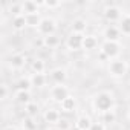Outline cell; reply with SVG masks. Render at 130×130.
Segmentation results:
<instances>
[{"mask_svg":"<svg viewBox=\"0 0 130 130\" xmlns=\"http://www.w3.org/2000/svg\"><path fill=\"white\" fill-rule=\"evenodd\" d=\"M103 15H104V19H106L109 23H119V20H121V17L124 15V12L121 11L119 6H116V5H109V6L104 8Z\"/></svg>","mask_w":130,"mask_h":130,"instance_id":"obj_6","label":"cell"},{"mask_svg":"<svg viewBox=\"0 0 130 130\" xmlns=\"http://www.w3.org/2000/svg\"><path fill=\"white\" fill-rule=\"evenodd\" d=\"M60 6H61V3L57 2V0H44V8H47V9H55Z\"/></svg>","mask_w":130,"mask_h":130,"instance_id":"obj_30","label":"cell"},{"mask_svg":"<svg viewBox=\"0 0 130 130\" xmlns=\"http://www.w3.org/2000/svg\"><path fill=\"white\" fill-rule=\"evenodd\" d=\"M46 130H60V128H58L57 125H49V127H47Z\"/></svg>","mask_w":130,"mask_h":130,"instance_id":"obj_35","label":"cell"},{"mask_svg":"<svg viewBox=\"0 0 130 130\" xmlns=\"http://www.w3.org/2000/svg\"><path fill=\"white\" fill-rule=\"evenodd\" d=\"M122 51V46L119 41H103L100 44V52L104 54L109 61L110 60H115V58H119V54Z\"/></svg>","mask_w":130,"mask_h":130,"instance_id":"obj_3","label":"cell"},{"mask_svg":"<svg viewBox=\"0 0 130 130\" xmlns=\"http://www.w3.org/2000/svg\"><path fill=\"white\" fill-rule=\"evenodd\" d=\"M8 95H9V87H8L6 83H2L0 84V100L5 101L8 98Z\"/></svg>","mask_w":130,"mask_h":130,"instance_id":"obj_29","label":"cell"},{"mask_svg":"<svg viewBox=\"0 0 130 130\" xmlns=\"http://www.w3.org/2000/svg\"><path fill=\"white\" fill-rule=\"evenodd\" d=\"M20 130H25V128H23V127H22V128H20Z\"/></svg>","mask_w":130,"mask_h":130,"instance_id":"obj_37","label":"cell"},{"mask_svg":"<svg viewBox=\"0 0 130 130\" xmlns=\"http://www.w3.org/2000/svg\"><path fill=\"white\" fill-rule=\"evenodd\" d=\"M93 125V121L89 115H80L75 121V128L77 130H90Z\"/></svg>","mask_w":130,"mask_h":130,"instance_id":"obj_13","label":"cell"},{"mask_svg":"<svg viewBox=\"0 0 130 130\" xmlns=\"http://www.w3.org/2000/svg\"><path fill=\"white\" fill-rule=\"evenodd\" d=\"M57 127H58L60 130H69V128H71V124H69V121H66V119H61Z\"/></svg>","mask_w":130,"mask_h":130,"instance_id":"obj_31","label":"cell"},{"mask_svg":"<svg viewBox=\"0 0 130 130\" xmlns=\"http://www.w3.org/2000/svg\"><path fill=\"white\" fill-rule=\"evenodd\" d=\"M23 3V15H29V14H38L40 12V6L34 0H26Z\"/></svg>","mask_w":130,"mask_h":130,"instance_id":"obj_18","label":"cell"},{"mask_svg":"<svg viewBox=\"0 0 130 130\" xmlns=\"http://www.w3.org/2000/svg\"><path fill=\"white\" fill-rule=\"evenodd\" d=\"M68 96H71V90H69V87L66 86V84H55V86H52L51 87V90H49V98H51V101H54V103H61V101H64Z\"/></svg>","mask_w":130,"mask_h":130,"instance_id":"obj_4","label":"cell"},{"mask_svg":"<svg viewBox=\"0 0 130 130\" xmlns=\"http://www.w3.org/2000/svg\"><path fill=\"white\" fill-rule=\"evenodd\" d=\"M71 29H72V32H75V34L84 35V32L87 31V22H86L84 19H81V17L74 19V22H72V25H71Z\"/></svg>","mask_w":130,"mask_h":130,"instance_id":"obj_14","label":"cell"},{"mask_svg":"<svg viewBox=\"0 0 130 130\" xmlns=\"http://www.w3.org/2000/svg\"><path fill=\"white\" fill-rule=\"evenodd\" d=\"M100 60H101V63H104V61H109V58H107L104 54H101V52H100Z\"/></svg>","mask_w":130,"mask_h":130,"instance_id":"obj_33","label":"cell"},{"mask_svg":"<svg viewBox=\"0 0 130 130\" xmlns=\"http://www.w3.org/2000/svg\"><path fill=\"white\" fill-rule=\"evenodd\" d=\"M49 77L54 81V84H64L66 80H68V72L64 71L63 68H55V69L51 71Z\"/></svg>","mask_w":130,"mask_h":130,"instance_id":"obj_11","label":"cell"},{"mask_svg":"<svg viewBox=\"0 0 130 130\" xmlns=\"http://www.w3.org/2000/svg\"><path fill=\"white\" fill-rule=\"evenodd\" d=\"M25 17H26V22H28L29 28H38V25L43 20V17L40 15V12L38 14H29V15H25Z\"/></svg>","mask_w":130,"mask_h":130,"instance_id":"obj_24","label":"cell"},{"mask_svg":"<svg viewBox=\"0 0 130 130\" xmlns=\"http://www.w3.org/2000/svg\"><path fill=\"white\" fill-rule=\"evenodd\" d=\"M31 71L32 74H44L46 72V63L41 58H35L31 63Z\"/></svg>","mask_w":130,"mask_h":130,"instance_id":"obj_21","label":"cell"},{"mask_svg":"<svg viewBox=\"0 0 130 130\" xmlns=\"http://www.w3.org/2000/svg\"><path fill=\"white\" fill-rule=\"evenodd\" d=\"M75 109H77V100H75L74 95L68 96L64 101L60 103V110H61L63 113H74Z\"/></svg>","mask_w":130,"mask_h":130,"instance_id":"obj_12","label":"cell"},{"mask_svg":"<svg viewBox=\"0 0 130 130\" xmlns=\"http://www.w3.org/2000/svg\"><path fill=\"white\" fill-rule=\"evenodd\" d=\"M83 38L84 35L81 34H75V32H71L66 38V47L72 52H77V51H81L83 49Z\"/></svg>","mask_w":130,"mask_h":130,"instance_id":"obj_8","label":"cell"},{"mask_svg":"<svg viewBox=\"0 0 130 130\" xmlns=\"http://www.w3.org/2000/svg\"><path fill=\"white\" fill-rule=\"evenodd\" d=\"M118 28L124 37H130V14H124L118 23Z\"/></svg>","mask_w":130,"mask_h":130,"instance_id":"obj_17","label":"cell"},{"mask_svg":"<svg viewBox=\"0 0 130 130\" xmlns=\"http://www.w3.org/2000/svg\"><path fill=\"white\" fill-rule=\"evenodd\" d=\"M9 12H11V15H12V17L23 15V3H22V2L9 3Z\"/></svg>","mask_w":130,"mask_h":130,"instance_id":"obj_25","label":"cell"},{"mask_svg":"<svg viewBox=\"0 0 130 130\" xmlns=\"http://www.w3.org/2000/svg\"><path fill=\"white\" fill-rule=\"evenodd\" d=\"M115 121H116V112H115V110L101 113V122H103V124L109 125V124H113Z\"/></svg>","mask_w":130,"mask_h":130,"instance_id":"obj_26","label":"cell"},{"mask_svg":"<svg viewBox=\"0 0 130 130\" xmlns=\"http://www.w3.org/2000/svg\"><path fill=\"white\" fill-rule=\"evenodd\" d=\"M3 130H19V128H17L15 125H12V124H11V125H6V127H3Z\"/></svg>","mask_w":130,"mask_h":130,"instance_id":"obj_34","label":"cell"},{"mask_svg":"<svg viewBox=\"0 0 130 130\" xmlns=\"http://www.w3.org/2000/svg\"><path fill=\"white\" fill-rule=\"evenodd\" d=\"M31 81H32V86H34V87L41 89V87L46 86L47 77H46V74H32V75H31Z\"/></svg>","mask_w":130,"mask_h":130,"instance_id":"obj_20","label":"cell"},{"mask_svg":"<svg viewBox=\"0 0 130 130\" xmlns=\"http://www.w3.org/2000/svg\"><path fill=\"white\" fill-rule=\"evenodd\" d=\"M98 47V38L93 34H87L83 38V49L84 51H93Z\"/></svg>","mask_w":130,"mask_h":130,"instance_id":"obj_16","label":"cell"},{"mask_svg":"<svg viewBox=\"0 0 130 130\" xmlns=\"http://www.w3.org/2000/svg\"><path fill=\"white\" fill-rule=\"evenodd\" d=\"M43 119H44V122H47L49 125H58L60 121H61V113H60V110L51 107V109L44 110V113H43Z\"/></svg>","mask_w":130,"mask_h":130,"instance_id":"obj_10","label":"cell"},{"mask_svg":"<svg viewBox=\"0 0 130 130\" xmlns=\"http://www.w3.org/2000/svg\"><path fill=\"white\" fill-rule=\"evenodd\" d=\"M115 96L113 93L107 92V90H103V92H98L95 96H93V109L100 113H106V112H110V110H115Z\"/></svg>","mask_w":130,"mask_h":130,"instance_id":"obj_1","label":"cell"},{"mask_svg":"<svg viewBox=\"0 0 130 130\" xmlns=\"http://www.w3.org/2000/svg\"><path fill=\"white\" fill-rule=\"evenodd\" d=\"M60 44V37L57 34L54 35H49V37H43V46L44 47H49V49H54Z\"/></svg>","mask_w":130,"mask_h":130,"instance_id":"obj_23","label":"cell"},{"mask_svg":"<svg viewBox=\"0 0 130 130\" xmlns=\"http://www.w3.org/2000/svg\"><path fill=\"white\" fill-rule=\"evenodd\" d=\"M15 87H17V90H28V92H31V89L34 87L32 81H31V77H22V78H19V81L15 83Z\"/></svg>","mask_w":130,"mask_h":130,"instance_id":"obj_22","label":"cell"},{"mask_svg":"<svg viewBox=\"0 0 130 130\" xmlns=\"http://www.w3.org/2000/svg\"><path fill=\"white\" fill-rule=\"evenodd\" d=\"M11 26H12V29H14L15 32H20V31H23L25 28H28L26 17H25V15H17V17H12Z\"/></svg>","mask_w":130,"mask_h":130,"instance_id":"obj_19","label":"cell"},{"mask_svg":"<svg viewBox=\"0 0 130 130\" xmlns=\"http://www.w3.org/2000/svg\"><path fill=\"white\" fill-rule=\"evenodd\" d=\"M90 130H107V125L103 124V122H93V125H92Z\"/></svg>","mask_w":130,"mask_h":130,"instance_id":"obj_32","label":"cell"},{"mask_svg":"<svg viewBox=\"0 0 130 130\" xmlns=\"http://www.w3.org/2000/svg\"><path fill=\"white\" fill-rule=\"evenodd\" d=\"M14 100H15V103H19V104H22V106H26V104L32 103L31 92H28V90H15Z\"/></svg>","mask_w":130,"mask_h":130,"instance_id":"obj_15","label":"cell"},{"mask_svg":"<svg viewBox=\"0 0 130 130\" xmlns=\"http://www.w3.org/2000/svg\"><path fill=\"white\" fill-rule=\"evenodd\" d=\"M38 104L37 103H29V104H26L25 106V113H26V116H31V118H35L37 116V113H38Z\"/></svg>","mask_w":130,"mask_h":130,"instance_id":"obj_27","label":"cell"},{"mask_svg":"<svg viewBox=\"0 0 130 130\" xmlns=\"http://www.w3.org/2000/svg\"><path fill=\"white\" fill-rule=\"evenodd\" d=\"M107 71H109L110 77H113V78H124L128 72V64L122 58H115V60L109 61Z\"/></svg>","mask_w":130,"mask_h":130,"instance_id":"obj_2","label":"cell"},{"mask_svg":"<svg viewBox=\"0 0 130 130\" xmlns=\"http://www.w3.org/2000/svg\"><path fill=\"white\" fill-rule=\"evenodd\" d=\"M22 127L25 128V130H37V121L34 119V118H31V116H26V118H23V121H22Z\"/></svg>","mask_w":130,"mask_h":130,"instance_id":"obj_28","label":"cell"},{"mask_svg":"<svg viewBox=\"0 0 130 130\" xmlns=\"http://www.w3.org/2000/svg\"><path fill=\"white\" fill-rule=\"evenodd\" d=\"M69 130H74V128H72V127H71V128H69Z\"/></svg>","mask_w":130,"mask_h":130,"instance_id":"obj_36","label":"cell"},{"mask_svg":"<svg viewBox=\"0 0 130 130\" xmlns=\"http://www.w3.org/2000/svg\"><path fill=\"white\" fill-rule=\"evenodd\" d=\"M103 37H104V41H119L121 37H122V34H121V31H119L118 26L109 25L107 28H104Z\"/></svg>","mask_w":130,"mask_h":130,"instance_id":"obj_9","label":"cell"},{"mask_svg":"<svg viewBox=\"0 0 130 130\" xmlns=\"http://www.w3.org/2000/svg\"><path fill=\"white\" fill-rule=\"evenodd\" d=\"M26 61H28V58H26L25 54L15 52V54H12V55L8 58V66H9L12 71H22V69L26 66Z\"/></svg>","mask_w":130,"mask_h":130,"instance_id":"obj_7","label":"cell"},{"mask_svg":"<svg viewBox=\"0 0 130 130\" xmlns=\"http://www.w3.org/2000/svg\"><path fill=\"white\" fill-rule=\"evenodd\" d=\"M38 34L41 37H49V35H54L57 32V22L52 19V17H43L41 23L38 25L37 28Z\"/></svg>","mask_w":130,"mask_h":130,"instance_id":"obj_5","label":"cell"}]
</instances>
